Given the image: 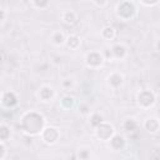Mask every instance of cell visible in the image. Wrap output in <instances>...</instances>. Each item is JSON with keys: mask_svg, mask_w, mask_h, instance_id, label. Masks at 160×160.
I'll use <instances>...</instances> for the list:
<instances>
[{"mask_svg": "<svg viewBox=\"0 0 160 160\" xmlns=\"http://www.w3.org/2000/svg\"><path fill=\"white\" fill-rule=\"evenodd\" d=\"M18 125L22 135L30 138L40 136L44 129L48 126L45 116L38 110H28L22 112L19 118Z\"/></svg>", "mask_w": 160, "mask_h": 160, "instance_id": "cell-1", "label": "cell"}, {"mask_svg": "<svg viewBox=\"0 0 160 160\" xmlns=\"http://www.w3.org/2000/svg\"><path fill=\"white\" fill-rule=\"evenodd\" d=\"M139 9H138V2L132 0H122L115 4L114 8V14L116 19L121 22H129L132 21L138 16Z\"/></svg>", "mask_w": 160, "mask_h": 160, "instance_id": "cell-2", "label": "cell"}, {"mask_svg": "<svg viewBox=\"0 0 160 160\" xmlns=\"http://www.w3.org/2000/svg\"><path fill=\"white\" fill-rule=\"evenodd\" d=\"M136 106L141 110H150L156 104V94L151 89H141L135 95Z\"/></svg>", "mask_w": 160, "mask_h": 160, "instance_id": "cell-3", "label": "cell"}, {"mask_svg": "<svg viewBox=\"0 0 160 160\" xmlns=\"http://www.w3.org/2000/svg\"><path fill=\"white\" fill-rule=\"evenodd\" d=\"M106 61H124L129 56V50L125 44L122 42H114L110 49L108 50V54H104Z\"/></svg>", "mask_w": 160, "mask_h": 160, "instance_id": "cell-4", "label": "cell"}, {"mask_svg": "<svg viewBox=\"0 0 160 160\" xmlns=\"http://www.w3.org/2000/svg\"><path fill=\"white\" fill-rule=\"evenodd\" d=\"M104 52L100 50H90L84 56V64L90 70H99L105 62Z\"/></svg>", "mask_w": 160, "mask_h": 160, "instance_id": "cell-5", "label": "cell"}, {"mask_svg": "<svg viewBox=\"0 0 160 160\" xmlns=\"http://www.w3.org/2000/svg\"><path fill=\"white\" fill-rule=\"evenodd\" d=\"M115 134H116V130H115L114 125H112L111 122L106 121V120L94 129V135H95V138H96L99 141H102V142H108Z\"/></svg>", "mask_w": 160, "mask_h": 160, "instance_id": "cell-6", "label": "cell"}, {"mask_svg": "<svg viewBox=\"0 0 160 160\" xmlns=\"http://www.w3.org/2000/svg\"><path fill=\"white\" fill-rule=\"evenodd\" d=\"M60 138H61V132H60V129L59 128H56V126H46L45 129H44V131L41 132V135H40V140L45 144V145H48V146H54V145H56L58 142H59V140H60Z\"/></svg>", "mask_w": 160, "mask_h": 160, "instance_id": "cell-7", "label": "cell"}, {"mask_svg": "<svg viewBox=\"0 0 160 160\" xmlns=\"http://www.w3.org/2000/svg\"><path fill=\"white\" fill-rule=\"evenodd\" d=\"M0 105L2 109L12 110L19 105V96L12 90H2L0 94Z\"/></svg>", "mask_w": 160, "mask_h": 160, "instance_id": "cell-8", "label": "cell"}, {"mask_svg": "<svg viewBox=\"0 0 160 160\" xmlns=\"http://www.w3.org/2000/svg\"><path fill=\"white\" fill-rule=\"evenodd\" d=\"M36 98L42 104H49L55 100L56 98V91L50 84H42L39 86L36 91Z\"/></svg>", "mask_w": 160, "mask_h": 160, "instance_id": "cell-9", "label": "cell"}, {"mask_svg": "<svg viewBox=\"0 0 160 160\" xmlns=\"http://www.w3.org/2000/svg\"><path fill=\"white\" fill-rule=\"evenodd\" d=\"M106 144H108L109 149H110L111 151H114V152L124 151V150L126 149V145H128L126 138H125L122 134H119V132H116Z\"/></svg>", "mask_w": 160, "mask_h": 160, "instance_id": "cell-10", "label": "cell"}, {"mask_svg": "<svg viewBox=\"0 0 160 160\" xmlns=\"http://www.w3.org/2000/svg\"><path fill=\"white\" fill-rule=\"evenodd\" d=\"M141 126L148 134L155 135L160 131V119L158 116H148L142 120Z\"/></svg>", "mask_w": 160, "mask_h": 160, "instance_id": "cell-11", "label": "cell"}, {"mask_svg": "<svg viewBox=\"0 0 160 160\" xmlns=\"http://www.w3.org/2000/svg\"><path fill=\"white\" fill-rule=\"evenodd\" d=\"M106 82H108V86L112 90H118L120 88H122L124 82H125V76L122 72L120 71H112L108 75L106 78Z\"/></svg>", "mask_w": 160, "mask_h": 160, "instance_id": "cell-12", "label": "cell"}, {"mask_svg": "<svg viewBox=\"0 0 160 160\" xmlns=\"http://www.w3.org/2000/svg\"><path fill=\"white\" fill-rule=\"evenodd\" d=\"M60 19H61V21H62L65 25H68V26H74V25L78 22V20H79V15H78V12H76L75 10H72V9H66V10H64V11H61Z\"/></svg>", "mask_w": 160, "mask_h": 160, "instance_id": "cell-13", "label": "cell"}, {"mask_svg": "<svg viewBox=\"0 0 160 160\" xmlns=\"http://www.w3.org/2000/svg\"><path fill=\"white\" fill-rule=\"evenodd\" d=\"M76 105V99L74 95L71 94H65L60 98L59 100V106L64 110V111H69V110H72Z\"/></svg>", "mask_w": 160, "mask_h": 160, "instance_id": "cell-14", "label": "cell"}, {"mask_svg": "<svg viewBox=\"0 0 160 160\" xmlns=\"http://www.w3.org/2000/svg\"><path fill=\"white\" fill-rule=\"evenodd\" d=\"M66 36H68V35H65L62 30H54V31L50 34L49 40H50V42H51L54 46L60 48V46H65Z\"/></svg>", "mask_w": 160, "mask_h": 160, "instance_id": "cell-15", "label": "cell"}, {"mask_svg": "<svg viewBox=\"0 0 160 160\" xmlns=\"http://www.w3.org/2000/svg\"><path fill=\"white\" fill-rule=\"evenodd\" d=\"M86 119H88L89 125H90L92 129H95L96 126H99L101 122H104V121H105V116H104L100 111H98V110H92V111H91V114H90Z\"/></svg>", "mask_w": 160, "mask_h": 160, "instance_id": "cell-16", "label": "cell"}, {"mask_svg": "<svg viewBox=\"0 0 160 160\" xmlns=\"http://www.w3.org/2000/svg\"><path fill=\"white\" fill-rule=\"evenodd\" d=\"M100 36L105 41H112L116 38V29L112 25H105L100 30Z\"/></svg>", "mask_w": 160, "mask_h": 160, "instance_id": "cell-17", "label": "cell"}, {"mask_svg": "<svg viewBox=\"0 0 160 160\" xmlns=\"http://www.w3.org/2000/svg\"><path fill=\"white\" fill-rule=\"evenodd\" d=\"M65 46L69 50H78L81 46V38L79 35H76V34H69L66 36Z\"/></svg>", "mask_w": 160, "mask_h": 160, "instance_id": "cell-18", "label": "cell"}, {"mask_svg": "<svg viewBox=\"0 0 160 160\" xmlns=\"http://www.w3.org/2000/svg\"><path fill=\"white\" fill-rule=\"evenodd\" d=\"M122 129L126 131V132H134L139 129V121L132 118V116H129V118H125L122 120Z\"/></svg>", "mask_w": 160, "mask_h": 160, "instance_id": "cell-19", "label": "cell"}, {"mask_svg": "<svg viewBox=\"0 0 160 160\" xmlns=\"http://www.w3.org/2000/svg\"><path fill=\"white\" fill-rule=\"evenodd\" d=\"M11 138V128L5 121L0 122V141L6 142Z\"/></svg>", "mask_w": 160, "mask_h": 160, "instance_id": "cell-20", "label": "cell"}, {"mask_svg": "<svg viewBox=\"0 0 160 160\" xmlns=\"http://www.w3.org/2000/svg\"><path fill=\"white\" fill-rule=\"evenodd\" d=\"M29 5L34 10H45L50 6V1H48V0H30Z\"/></svg>", "mask_w": 160, "mask_h": 160, "instance_id": "cell-21", "label": "cell"}, {"mask_svg": "<svg viewBox=\"0 0 160 160\" xmlns=\"http://www.w3.org/2000/svg\"><path fill=\"white\" fill-rule=\"evenodd\" d=\"M60 85H61V88H62L65 91H71V90L75 88L76 81H75V79H74L72 76H66V78H64V79L61 80Z\"/></svg>", "mask_w": 160, "mask_h": 160, "instance_id": "cell-22", "label": "cell"}, {"mask_svg": "<svg viewBox=\"0 0 160 160\" xmlns=\"http://www.w3.org/2000/svg\"><path fill=\"white\" fill-rule=\"evenodd\" d=\"M8 18H9V10L4 5H0V26L1 28H4Z\"/></svg>", "mask_w": 160, "mask_h": 160, "instance_id": "cell-23", "label": "cell"}, {"mask_svg": "<svg viewBox=\"0 0 160 160\" xmlns=\"http://www.w3.org/2000/svg\"><path fill=\"white\" fill-rule=\"evenodd\" d=\"M91 111H92V110L90 109V105H89L88 102H81V104L79 105V112H80V115L88 118V116L91 114Z\"/></svg>", "mask_w": 160, "mask_h": 160, "instance_id": "cell-24", "label": "cell"}, {"mask_svg": "<svg viewBox=\"0 0 160 160\" xmlns=\"http://www.w3.org/2000/svg\"><path fill=\"white\" fill-rule=\"evenodd\" d=\"M138 5L142 6V8H155L158 5H160V0H154V1H148V0H140L138 2Z\"/></svg>", "mask_w": 160, "mask_h": 160, "instance_id": "cell-25", "label": "cell"}, {"mask_svg": "<svg viewBox=\"0 0 160 160\" xmlns=\"http://www.w3.org/2000/svg\"><path fill=\"white\" fill-rule=\"evenodd\" d=\"M8 155H9V149L6 142L0 141V160H6Z\"/></svg>", "mask_w": 160, "mask_h": 160, "instance_id": "cell-26", "label": "cell"}, {"mask_svg": "<svg viewBox=\"0 0 160 160\" xmlns=\"http://www.w3.org/2000/svg\"><path fill=\"white\" fill-rule=\"evenodd\" d=\"M78 159L79 160H89L90 159V151H89V149H80L78 151Z\"/></svg>", "mask_w": 160, "mask_h": 160, "instance_id": "cell-27", "label": "cell"}, {"mask_svg": "<svg viewBox=\"0 0 160 160\" xmlns=\"http://www.w3.org/2000/svg\"><path fill=\"white\" fill-rule=\"evenodd\" d=\"M91 4H92L94 6H96V8H99V9H104V8H106V6L109 5V1H106V0H104V1L91 0Z\"/></svg>", "mask_w": 160, "mask_h": 160, "instance_id": "cell-28", "label": "cell"}, {"mask_svg": "<svg viewBox=\"0 0 160 160\" xmlns=\"http://www.w3.org/2000/svg\"><path fill=\"white\" fill-rule=\"evenodd\" d=\"M154 48H155V50H156L158 52H160V38L154 42Z\"/></svg>", "mask_w": 160, "mask_h": 160, "instance_id": "cell-29", "label": "cell"}, {"mask_svg": "<svg viewBox=\"0 0 160 160\" xmlns=\"http://www.w3.org/2000/svg\"><path fill=\"white\" fill-rule=\"evenodd\" d=\"M158 115H159V116H158V118H159V119H160V106H159V109H158Z\"/></svg>", "mask_w": 160, "mask_h": 160, "instance_id": "cell-30", "label": "cell"}, {"mask_svg": "<svg viewBox=\"0 0 160 160\" xmlns=\"http://www.w3.org/2000/svg\"><path fill=\"white\" fill-rule=\"evenodd\" d=\"M92 160H100V159H92Z\"/></svg>", "mask_w": 160, "mask_h": 160, "instance_id": "cell-31", "label": "cell"}]
</instances>
